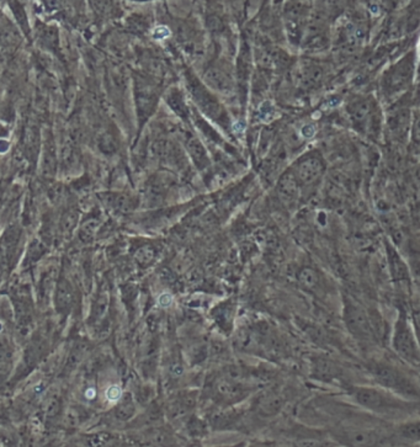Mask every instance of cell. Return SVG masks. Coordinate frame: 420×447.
Wrapping results in <instances>:
<instances>
[{"label": "cell", "mask_w": 420, "mask_h": 447, "mask_svg": "<svg viewBox=\"0 0 420 447\" xmlns=\"http://www.w3.org/2000/svg\"><path fill=\"white\" fill-rule=\"evenodd\" d=\"M300 190L301 188L291 172L282 175L277 185V192L280 196L281 201L284 202L286 206L293 207L296 205L300 197Z\"/></svg>", "instance_id": "10"}, {"label": "cell", "mask_w": 420, "mask_h": 447, "mask_svg": "<svg viewBox=\"0 0 420 447\" xmlns=\"http://www.w3.org/2000/svg\"><path fill=\"white\" fill-rule=\"evenodd\" d=\"M298 281L304 289H314L320 282V276L312 268H303L298 273Z\"/></svg>", "instance_id": "13"}, {"label": "cell", "mask_w": 420, "mask_h": 447, "mask_svg": "<svg viewBox=\"0 0 420 447\" xmlns=\"http://www.w3.org/2000/svg\"><path fill=\"white\" fill-rule=\"evenodd\" d=\"M159 302H161V304L164 306V307H167L169 304H172V302H173V298H172V296L168 295V293H165V295H162V296H161V298H159Z\"/></svg>", "instance_id": "16"}, {"label": "cell", "mask_w": 420, "mask_h": 447, "mask_svg": "<svg viewBox=\"0 0 420 447\" xmlns=\"http://www.w3.org/2000/svg\"><path fill=\"white\" fill-rule=\"evenodd\" d=\"M375 380L391 391L397 392L403 396H417V387L397 369L390 365H377L372 370Z\"/></svg>", "instance_id": "6"}, {"label": "cell", "mask_w": 420, "mask_h": 447, "mask_svg": "<svg viewBox=\"0 0 420 447\" xmlns=\"http://www.w3.org/2000/svg\"><path fill=\"white\" fill-rule=\"evenodd\" d=\"M188 149L190 154L191 159L195 163L197 168L200 170L208 168L210 165V159H208V152L205 151L203 145L199 138L195 136H189L188 138Z\"/></svg>", "instance_id": "11"}, {"label": "cell", "mask_w": 420, "mask_h": 447, "mask_svg": "<svg viewBox=\"0 0 420 447\" xmlns=\"http://www.w3.org/2000/svg\"><path fill=\"white\" fill-rule=\"evenodd\" d=\"M399 432L405 439L418 440L419 439V424L414 423V424L404 425Z\"/></svg>", "instance_id": "15"}, {"label": "cell", "mask_w": 420, "mask_h": 447, "mask_svg": "<svg viewBox=\"0 0 420 447\" xmlns=\"http://www.w3.org/2000/svg\"><path fill=\"white\" fill-rule=\"evenodd\" d=\"M347 110L354 127L358 129L360 134L371 136L378 132L381 126L380 111L375 101L371 98H355L347 102Z\"/></svg>", "instance_id": "3"}, {"label": "cell", "mask_w": 420, "mask_h": 447, "mask_svg": "<svg viewBox=\"0 0 420 447\" xmlns=\"http://www.w3.org/2000/svg\"><path fill=\"white\" fill-rule=\"evenodd\" d=\"M345 317H347V325L354 334H356L358 336H370L371 327L369 320H367V316L365 314L363 309H360L358 306L354 304V303L347 304Z\"/></svg>", "instance_id": "8"}, {"label": "cell", "mask_w": 420, "mask_h": 447, "mask_svg": "<svg viewBox=\"0 0 420 447\" xmlns=\"http://www.w3.org/2000/svg\"><path fill=\"white\" fill-rule=\"evenodd\" d=\"M185 78L189 94L195 105L199 107V110L227 132H230L232 122L230 115L226 111L217 96L213 94L212 90L208 89V85L203 84L201 80L197 78V74L191 72L190 69L185 73Z\"/></svg>", "instance_id": "1"}, {"label": "cell", "mask_w": 420, "mask_h": 447, "mask_svg": "<svg viewBox=\"0 0 420 447\" xmlns=\"http://www.w3.org/2000/svg\"><path fill=\"white\" fill-rule=\"evenodd\" d=\"M393 347L397 352L398 355L404 358L405 361L413 363V365H418V361H419L418 345H417L412 328L409 327L408 319L404 314L399 316L397 323H396V329H394V336H393Z\"/></svg>", "instance_id": "5"}, {"label": "cell", "mask_w": 420, "mask_h": 447, "mask_svg": "<svg viewBox=\"0 0 420 447\" xmlns=\"http://www.w3.org/2000/svg\"><path fill=\"white\" fill-rule=\"evenodd\" d=\"M282 404H284V399L281 397V394L271 392L265 397L262 398L258 407L260 413L264 414L265 417H270V415L277 413L282 407Z\"/></svg>", "instance_id": "12"}, {"label": "cell", "mask_w": 420, "mask_h": 447, "mask_svg": "<svg viewBox=\"0 0 420 447\" xmlns=\"http://www.w3.org/2000/svg\"><path fill=\"white\" fill-rule=\"evenodd\" d=\"M325 165L318 153H309L298 159L292 167L291 173L302 189V186L316 184L322 178Z\"/></svg>", "instance_id": "7"}, {"label": "cell", "mask_w": 420, "mask_h": 447, "mask_svg": "<svg viewBox=\"0 0 420 447\" xmlns=\"http://www.w3.org/2000/svg\"><path fill=\"white\" fill-rule=\"evenodd\" d=\"M206 84L212 86V89L219 90L228 93L232 86H233V78L230 75V71L226 67L219 66V64H212L208 68L206 72Z\"/></svg>", "instance_id": "9"}, {"label": "cell", "mask_w": 420, "mask_h": 447, "mask_svg": "<svg viewBox=\"0 0 420 447\" xmlns=\"http://www.w3.org/2000/svg\"><path fill=\"white\" fill-rule=\"evenodd\" d=\"M390 266H391V271H392L394 279H404L407 276L405 265L393 250L390 253Z\"/></svg>", "instance_id": "14"}, {"label": "cell", "mask_w": 420, "mask_h": 447, "mask_svg": "<svg viewBox=\"0 0 420 447\" xmlns=\"http://www.w3.org/2000/svg\"><path fill=\"white\" fill-rule=\"evenodd\" d=\"M413 58L407 56L385 73L382 78V90L387 96L396 95L408 88L413 75Z\"/></svg>", "instance_id": "4"}, {"label": "cell", "mask_w": 420, "mask_h": 447, "mask_svg": "<svg viewBox=\"0 0 420 447\" xmlns=\"http://www.w3.org/2000/svg\"><path fill=\"white\" fill-rule=\"evenodd\" d=\"M351 396L355 399V402L358 403L361 407L382 415H391V414L394 415L409 409L408 404L398 399L396 396L388 394L386 392L378 391L376 388L356 387L353 388Z\"/></svg>", "instance_id": "2"}]
</instances>
